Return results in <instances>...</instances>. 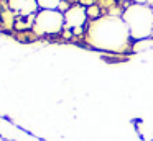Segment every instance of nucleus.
<instances>
[{
    "mask_svg": "<svg viewBox=\"0 0 153 141\" xmlns=\"http://www.w3.org/2000/svg\"><path fill=\"white\" fill-rule=\"evenodd\" d=\"M130 31L123 20L117 16L97 20L89 28V39L92 46L109 51H122L128 46Z\"/></svg>",
    "mask_w": 153,
    "mask_h": 141,
    "instance_id": "f257e3e1",
    "label": "nucleus"
},
{
    "mask_svg": "<svg viewBox=\"0 0 153 141\" xmlns=\"http://www.w3.org/2000/svg\"><path fill=\"white\" fill-rule=\"evenodd\" d=\"M123 21L128 26L130 36L135 39H146L152 36L153 28V13L152 8L145 5H130L123 12Z\"/></svg>",
    "mask_w": 153,
    "mask_h": 141,
    "instance_id": "f03ea898",
    "label": "nucleus"
},
{
    "mask_svg": "<svg viewBox=\"0 0 153 141\" xmlns=\"http://www.w3.org/2000/svg\"><path fill=\"white\" fill-rule=\"evenodd\" d=\"M64 28V13L59 10H41L33 23L35 35H58Z\"/></svg>",
    "mask_w": 153,
    "mask_h": 141,
    "instance_id": "7ed1b4c3",
    "label": "nucleus"
},
{
    "mask_svg": "<svg viewBox=\"0 0 153 141\" xmlns=\"http://www.w3.org/2000/svg\"><path fill=\"white\" fill-rule=\"evenodd\" d=\"M87 21V8L82 5H73L64 13V28H82Z\"/></svg>",
    "mask_w": 153,
    "mask_h": 141,
    "instance_id": "20e7f679",
    "label": "nucleus"
},
{
    "mask_svg": "<svg viewBox=\"0 0 153 141\" xmlns=\"http://www.w3.org/2000/svg\"><path fill=\"white\" fill-rule=\"evenodd\" d=\"M40 8L38 7V2L36 0H27L23 5V8H22V12L18 13L20 16H31V15H36V10Z\"/></svg>",
    "mask_w": 153,
    "mask_h": 141,
    "instance_id": "39448f33",
    "label": "nucleus"
},
{
    "mask_svg": "<svg viewBox=\"0 0 153 141\" xmlns=\"http://www.w3.org/2000/svg\"><path fill=\"white\" fill-rule=\"evenodd\" d=\"M38 2V7L43 10H58L61 0H36Z\"/></svg>",
    "mask_w": 153,
    "mask_h": 141,
    "instance_id": "423d86ee",
    "label": "nucleus"
},
{
    "mask_svg": "<svg viewBox=\"0 0 153 141\" xmlns=\"http://www.w3.org/2000/svg\"><path fill=\"white\" fill-rule=\"evenodd\" d=\"M25 2L27 0H8V10H12L13 13H20L22 12V8H23V5H25Z\"/></svg>",
    "mask_w": 153,
    "mask_h": 141,
    "instance_id": "0eeeda50",
    "label": "nucleus"
},
{
    "mask_svg": "<svg viewBox=\"0 0 153 141\" xmlns=\"http://www.w3.org/2000/svg\"><path fill=\"white\" fill-rule=\"evenodd\" d=\"M100 16V8H99V5H96V3H94V5H89L87 7V18H99Z\"/></svg>",
    "mask_w": 153,
    "mask_h": 141,
    "instance_id": "6e6552de",
    "label": "nucleus"
},
{
    "mask_svg": "<svg viewBox=\"0 0 153 141\" xmlns=\"http://www.w3.org/2000/svg\"><path fill=\"white\" fill-rule=\"evenodd\" d=\"M133 2H135L137 5H145V3H146V0H133Z\"/></svg>",
    "mask_w": 153,
    "mask_h": 141,
    "instance_id": "1a4fd4ad",
    "label": "nucleus"
},
{
    "mask_svg": "<svg viewBox=\"0 0 153 141\" xmlns=\"http://www.w3.org/2000/svg\"><path fill=\"white\" fill-rule=\"evenodd\" d=\"M152 13H153V7H152Z\"/></svg>",
    "mask_w": 153,
    "mask_h": 141,
    "instance_id": "9d476101",
    "label": "nucleus"
}]
</instances>
